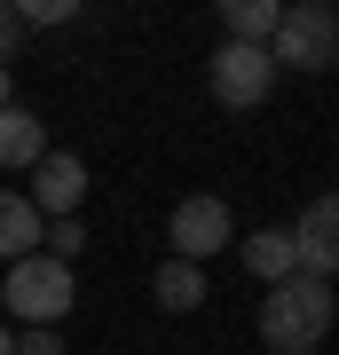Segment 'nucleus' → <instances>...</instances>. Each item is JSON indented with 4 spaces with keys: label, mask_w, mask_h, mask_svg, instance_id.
I'll list each match as a JSON object with an SVG mask.
<instances>
[{
    "label": "nucleus",
    "mask_w": 339,
    "mask_h": 355,
    "mask_svg": "<svg viewBox=\"0 0 339 355\" xmlns=\"http://www.w3.org/2000/svg\"><path fill=\"white\" fill-rule=\"evenodd\" d=\"M268 64L277 71H339V8L331 0H292L277 16Z\"/></svg>",
    "instance_id": "obj_3"
},
{
    "label": "nucleus",
    "mask_w": 339,
    "mask_h": 355,
    "mask_svg": "<svg viewBox=\"0 0 339 355\" xmlns=\"http://www.w3.org/2000/svg\"><path fill=\"white\" fill-rule=\"evenodd\" d=\"M229 229H237V221H229V205H221L214 190H198V198L174 205L166 245H174V261H198V268H205V253H221V245H229Z\"/></svg>",
    "instance_id": "obj_6"
},
{
    "label": "nucleus",
    "mask_w": 339,
    "mask_h": 355,
    "mask_svg": "<svg viewBox=\"0 0 339 355\" xmlns=\"http://www.w3.org/2000/svg\"><path fill=\"white\" fill-rule=\"evenodd\" d=\"M277 0H221V24H229V40H245V48H268L277 40Z\"/></svg>",
    "instance_id": "obj_11"
},
{
    "label": "nucleus",
    "mask_w": 339,
    "mask_h": 355,
    "mask_svg": "<svg viewBox=\"0 0 339 355\" xmlns=\"http://www.w3.org/2000/svg\"><path fill=\"white\" fill-rule=\"evenodd\" d=\"M245 268L261 284H284V277H300V268H292V237L284 229H252V245H245Z\"/></svg>",
    "instance_id": "obj_12"
},
{
    "label": "nucleus",
    "mask_w": 339,
    "mask_h": 355,
    "mask_svg": "<svg viewBox=\"0 0 339 355\" xmlns=\"http://www.w3.org/2000/svg\"><path fill=\"white\" fill-rule=\"evenodd\" d=\"M40 229H48V221L32 214V198H24V190H0V253H8V261L40 253Z\"/></svg>",
    "instance_id": "obj_10"
},
{
    "label": "nucleus",
    "mask_w": 339,
    "mask_h": 355,
    "mask_svg": "<svg viewBox=\"0 0 339 355\" xmlns=\"http://www.w3.org/2000/svg\"><path fill=\"white\" fill-rule=\"evenodd\" d=\"M284 237H292V268H300V277H315V284H331V277H339V190L308 198L300 221H292Z\"/></svg>",
    "instance_id": "obj_5"
},
{
    "label": "nucleus",
    "mask_w": 339,
    "mask_h": 355,
    "mask_svg": "<svg viewBox=\"0 0 339 355\" xmlns=\"http://www.w3.org/2000/svg\"><path fill=\"white\" fill-rule=\"evenodd\" d=\"M16 355H63L55 331H16Z\"/></svg>",
    "instance_id": "obj_15"
},
{
    "label": "nucleus",
    "mask_w": 339,
    "mask_h": 355,
    "mask_svg": "<svg viewBox=\"0 0 339 355\" xmlns=\"http://www.w3.org/2000/svg\"><path fill=\"white\" fill-rule=\"evenodd\" d=\"M205 87H214L221 111H261V103L277 95V64H268V48L221 40V48H214V64H205Z\"/></svg>",
    "instance_id": "obj_4"
},
{
    "label": "nucleus",
    "mask_w": 339,
    "mask_h": 355,
    "mask_svg": "<svg viewBox=\"0 0 339 355\" xmlns=\"http://www.w3.org/2000/svg\"><path fill=\"white\" fill-rule=\"evenodd\" d=\"M40 158H48V127H40V111L8 103V111H0V166H40Z\"/></svg>",
    "instance_id": "obj_8"
},
{
    "label": "nucleus",
    "mask_w": 339,
    "mask_h": 355,
    "mask_svg": "<svg viewBox=\"0 0 339 355\" xmlns=\"http://www.w3.org/2000/svg\"><path fill=\"white\" fill-rule=\"evenodd\" d=\"M16 16H24V24H55V16H71V0H24Z\"/></svg>",
    "instance_id": "obj_14"
},
{
    "label": "nucleus",
    "mask_w": 339,
    "mask_h": 355,
    "mask_svg": "<svg viewBox=\"0 0 339 355\" xmlns=\"http://www.w3.org/2000/svg\"><path fill=\"white\" fill-rule=\"evenodd\" d=\"M16 40H24V16H16V0H0V71H8Z\"/></svg>",
    "instance_id": "obj_13"
},
{
    "label": "nucleus",
    "mask_w": 339,
    "mask_h": 355,
    "mask_svg": "<svg viewBox=\"0 0 339 355\" xmlns=\"http://www.w3.org/2000/svg\"><path fill=\"white\" fill-rule=\"evenodd\" d=\"M32 214L40 221H63V214H79V205H87V166H79L71 150H48V158H40L32 166Z\"/></svg>",
    "instance_id": "obj_7"
},
{
    "label": "nucleus",
    "mask_w": 339,
    "mask_h": 355,
    "mask_svg": "<svg viewBox=\"0 0 339 355\" xmlns=\"http://www.w3.org/2000/svg\"><path fill=\"white\" fill-rule=\"evenodd\" d=\"M71 300H79L71 268L48 261V253L8 261V277H0V308H8V316H24V331H55L63 316H71Z\"/></svg>",
    "instance_id": "obj_2"
},
{
    "label": "nucleus",
    "mask_w": 339,
    "mask_h": 355,
    "mask_svg": "<svg viewBox=\"0 0 339 355\" xmlns=\"http://www.w3.org/2000/svg\"><path fill=\"white\" fill-rule=\"evenodd\" d=\"M331 284H315V277H284V284H268V300H261V340L277 347V355H315V340L331 331Z\"/></svg>",
    "instance_id": "obj_1"
},
{
    "label": "nucleus",
    "mask_w": 339,
    "mask_h": 355,
    "mask_svg": "<svg viewBox=\"0 0 339 355\" xmlns=\"http://www.w3.org/2000/svg\"><path fill=\"white\" fill-rule=\"evenodd\" d=\"M150 292H158L166 316H189V308H205V268H198V261H158Z\"/></svg>",
    "instance_id": "obj_9"
},
{
    "label": "nucleus",
    "mask_w": 339,
    "mask_h": 355,
    "mask_svg": "<svg viewBox=\"0 0 339 355\" xmlns=\"http://www.w3.org/2000/svg\"><path fill=\"white\" fill-rule=\"evenodd\" d=\"M0 355H16V331H8V324H0Z\"/></svg>",
    "instance_id": "obj_16"
}]
</instances>
